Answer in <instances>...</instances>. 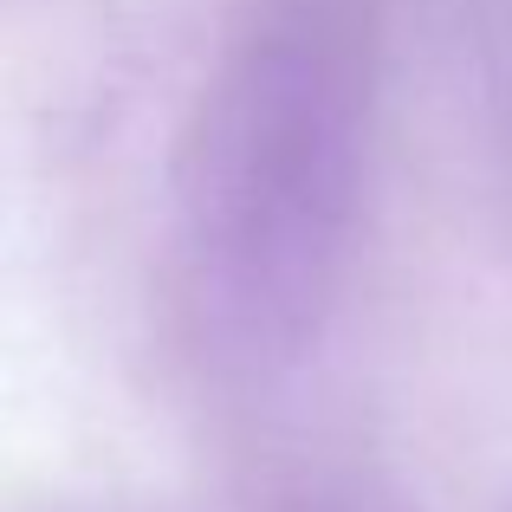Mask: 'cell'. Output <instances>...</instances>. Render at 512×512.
I'll list each match as a JSON object with an SVG mask.
<instances>
[{
    "label": "cell",
    "instance_id": "6da1fadb",
    "mask_svg": "<svg viewBox=\"0 0 512 512\" xmlns=\"http://www.w3.org/2000/svg\"><path fill=\"white\" fill-rule=\"evenodd\" d=\"M376 111V0H247L175 175V279L214 363L273 376L338 305Z\"/></svg>",
    "mask_w": 512,
    "mask_h": 512
}]
</instances>
